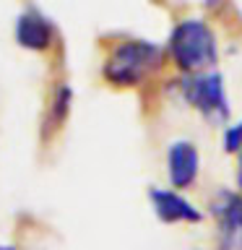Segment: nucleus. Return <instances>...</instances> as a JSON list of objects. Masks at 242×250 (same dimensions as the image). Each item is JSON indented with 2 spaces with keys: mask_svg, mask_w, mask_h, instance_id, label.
Returning a JSON list of instances; mask_svg holds the SVG:
<instances>
[{
  "mask_svg": "<svg viewBox=\"0 0 242 250\" xmlns=\"http://www.w3.org/2000/svg\"><path fill=\"white\" fill-rule=\"evenodd\" d=\"M164 50L180 76L206 73V70H216L219 37L203 16H187L172 26Z\"/></svg>",
  "mask_w": 242,
  "mask_h": 250,
  "instance_id": "nucleus-1",
  "label": "nucleus"
},
{
  "mask_svg": "<svg viewBox=\"0 0 242 250\" xmlns=\"http://www.w3.org/2000/svg\"><path fill=\"white\" fill-rule=\"evenodd\" d=\"M208 216L216 227V250H242V190L219 188L208 198Z\"/></svg>",
  "mask_w": 242,
  "mask_h": 250,
  "instance_id": "nucleus-4",
  "label": "nucleus"
},
{
  "mask_svg": "<svg viewBox=\"0 0 242 250\" xmlns=\"http://www.w3.org/2000/svg\"><path fill=\"white\" fill-rule=\"evenodd\" d=\"M164 172H167V183L175 190H190L201 177V151L195 141L175 138L169 141L167 154H164Z\"/></svg>",
  "mask_w": 242,
  "mask_h": 250,
  "instance_id": "nucleus-5",
  "label": "nucleus"
},
{
  "mask_svg": "<svg viewBox=\"0 0 242 250\" xmlns=\"http://www.w3.org/2000/svg\"><path fill=\"white\" fill-rule=\"evenodd\" d=\"M148 201L156 219L161 224H201L206 214L203 208H198L193 201H187L180 190L175 188H151L148 190Z\"/></svg>",
  "mask_w": 242,
  "mask_h": 250,
  "instance_id": "nucleus-6",
  "label": "nucleus"
},
{
  "mask_svg": "<svg viewBox=\"0 0 242 250\" xmlns=\"http://www.w3.org/2000/svg\"><path fill=\"white\" fill-rule=\"evenodd\" d=\"M70 86H58V91H55V102H52V120L55 123H62L65 120V115H68V109H70Z\"/></svg>",
  "mask_w": 242,
  "mask_h": 250,
  "instance_id": "nucleus-9",
  "label": "nucleus"
},
{
  "mask_svg": "<svg viewBox=\"0 0 242 250\" xmlns=\"http://www.w3.org/2000/svg\"><path fill=\"white\" fill-rule=\"evenodd\" d=\"M0 250H11V248H0Z\"/></svg>",
  "mask_w": 242,
  "mask_h": 250,
  "instance_id": "nucleus-11",
  "label": "nucleus"
},
{
  "mask_svg": "<svg viewBox=\"0 0 242 250\" xmlns=\"http://www.w3.org/2000/svg\"><path fill=\"white\" fill-rule=\"evenodd\" d=\"M16 42H19L23 50H34V52H44L50 50L55 42V29L47 16H42L34 8L23 11L19 19H16Z\"/></svg>",
  "mask_w": 242,
  "mask_h": 250,
  "instance_id": "nucleus-7",
  "label": "nucleus"
},
{
  "mask_svg": "<svg viewBox=\"0 0 242 250\" xmlns=\"http://www.w3.org/2000/svg\"><path fill=\"white\" fill-rule=\"evenodd\" d=\"M234 180H237V190H242V154L237 156V169H234Z\"/></svg>",
  "mask_w": 242,
  "mask_h": 250,
  "instance_id": "nucleus-10",
  "label": "nucleus"
},
{
  "mask_svg": "<svg viewBox=\"0 0 242 250\" xmlns=\"http://www.w3.org/2000/svg\"><path fill=\"white\" fill-rule=\"evenodd\" d=\"M167 62V50L148 39H122L101 62V76L107 83L130 89L154 78Z\"/></svg>",
  "mask_w": 242,
  "mask_h": 250,
  "instance_id": "nucleus-2",
  "label": "nucleus"
},
{
  "mask_svg": "<svg viewBox=\"0 0 242 250\" xmlns=\"http://www.w3.org/2000/svg\"><path fill=\"white\" fill-rule=\"evenodd\" d=\"M177 97L190 109H195L203 120L214 128H226L229 125V97H226V83L219 70H206V73H190L180 76L175 81Z\"/></svg>",
  "mask_w": 242,
  "mask_h": 250,
  "instance_id": "nucleus-3",
  "label": "nucleus"
},
{
  "mask_svg": "<svg viewBox=\"0 0 242 250\" xmlns=\"http://www.w3.org/2000/svg\"><path fill=\"white\" fill-rule=\"evenodd\" d=\"M222 146H224V151L232 154V156H240L242 154V120L229 123L222 130Z\"/></svg>",
  "mask_w": 242,
  "mask_h": 250,
  "instance_id": "nucleus-8",
  "label": "nucleus"
}]
</instances>
